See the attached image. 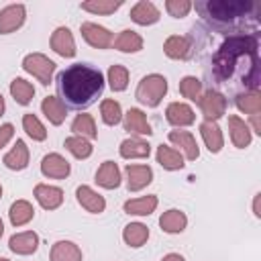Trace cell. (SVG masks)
Here are the masks:
<instances>
[{"label": "cell", "instance_id": "obj_1", "mask_svg": "<svg viewBox=\"0 0 261 261\" xmlns=\"http://www.w3.org/2000/svg\"><path fill=\"white\" fill-rule=\"evenodd\" d=\"M259 41L255 35H230L212 55V75L228 84L239 80L245 90H259Z\"/></svg>", "mask_w": 261, "mask_h": 261}, {"label": "cell", "instance_id": "obj_2", "mask_svg": "<svg viewBox=\"0 0 261 261\" xmlns=\"http://www.w3.org/2000/svg\"><path fill=\"white\" fill-rule=\"evenodd\" d=\"M104 90V75L98 67L88 63H73L57 75L59 100L65 108L82 110L96 102Z\"/></svg>", "mask_w": 261, "mask_h": 261}, {"label": "cell", "instance_id": "obj_3", "mask_svg": "<svg viewBox=\"0 0 261 261\" xmlns=\"http://www.w3.org/2000/svg\"><path fill=\"white\" fill-rule=\"evenodd\" d=\"M192 8H196L214 29H226L247 16H253L255 4L251 0H202L192 4Z\"/></svg>", "mask_w": 261, "mask_h": 261}, {"label": "cell", "instance_id": "obj_4", "mask_svg": "<svg viewBox=\"0 0 261 261\" xmlns=\"http://www.w3.org/2000/svg\"><path fill=\"white\" fill-rule=\"evenodd\" d=\"M165 94H167V80L161 73H149L141 77L135 90V98L147 108H157L165 98Z\"/></svg>", "mask_w": 261, "mask_h": 261}, {"label": "cell", "instance_id": "obj_5", "mask_svg": "<svg viewBox=\"0 0 261 261\" xmlns=\"http://www.w3.org/2000/svg\"><path fill=\"white\" fill-rule=\"evenodd\" d=\"M22 69L27 73H31L33 77H37L43 86H49L53 82V73L57 69V63L43 53H29L22 59Z\"/></svg>", "mask_w": 261, "mask_h": 261}, {"label": "cell", "instance_id": "obj_6", "mask_svg": "<svg viewBox=\"0 0 261 261\" xmlns=\"http://www.w3.org/2000/svg\"><path fill=\"white\" fill-rule=\"evenodd\" d=\"M198 106H200V112L204 116V120H210V122H216L218 118H222L226 114V106H228V100L222 92L218 90H206L200 100H198Z\"/></svg>", "mask_w": 261, "mask_h": 261}, {"label": "cell", "instance_id": "obj_7", "mask_svg": "<svg viewBox=\"0 0 261 261\" xmlns=\"http://www.w3.org/2000/svg\"><path fill=\"white\" fill-rule=\"evenodd\" d=\"M80 33H82L84 41L94 49H108L112 45V41H114V35L106 27H102L98 22H82L80 24Z\"/></svg>", "mask_w": 261, "mask_h": 261}, {"label": "cell", "instance_id": "obj_8", "mask_svg": "<svg viewBox=\"0 0 261 261\" xmlns=\"http://www.w3.org/2000/svg\"><path fill=\"white\" fill-rule=\"evenodd\" d=\"M41 173L49 179H65L71 173V165L61 153H47L41 159Z\"/></svg>", "mask_w": 261, "mask_h": 261}, {"label": "cell", "instance_id": "obj_9", "mask_svg": "<svg viewBox=\"0 0 261 261\" xmlns=\"http://www.w3.org/2000/svg\"><path fill=\"white\" fill-rule=\"evenodd\" d=\"M126 173V190L128 192H141L153 181V169L145 163H128L124 167Z\"/></svg>", "mask_w": 261, "mask_h": 261}, {"label": "cell", "instance_id": "obj_10", "mask_svg": "<svg viewBox=\"0 0 261 261\" xmlns=\"http://www.w3.org/2000/svg\"><path fill=\"white\" fill-rule=\"evenodd\" d=\"M27 8L24 4H8L0 10V35H10L24 24Z\"/></svg>", "mask_w": 261, "mask_h": 261}, {"label": "cell", "instance_id": "obj_11", "mask_svg": "<svg viewBox=\"0 0 261 261\" xmlns=\"http://www.w3.org/2000/svg\"><path fill=\"white\" fill-rule=\"evenodd\" d=\"M167 139H169V143L173 147H177L184 153V159L196 161L200 157V147L196 143V137L190 130H169Z\"/></svg>", "mask_w": 261, "mask_h": 261}, {"label": "cell", "instance_id": "obj_12", "mask_svg": "<svg viewBox=\"0 0 261 261\" xmlns=\"http://www.w3.org/2000/svg\"><path fill=\"white\" fill-rule=\"evenodd\" d=\"M165 120H167L171 126H177V128L190 126V124L196 122V112H194V108H192L190 104H186V102H171V104H167V108H165Z\"/></svg>", "mask_w": 261, "mask_h": 261}, {"label": "cell", "instance_id": "obj_13", "mask_svg": "<svg viewBox=\"0 0 261 261\" xmlns=\"http://www.w3.org/2000/svg\"><path fill=\"white\" fill-rule=\"evenodd\" d=\"M122 124H124V130H128L130 135L135 137H151L153 130H151V124L147 120V114L141 110V108H128L124 114H122Z\"/></svg>", "mask_w": 261, "mask_h": 261}, {"label": "cell", "instance_id": "obj_14", "mask_svg": "<svg viewBox=\"0 0 261 261\" xmlns=\"http://www.w3.org/2000/svg\"><path fill=\"white\" fill-rule=\"evenodd\" d=\"M33 196L41 204V208H45V210H57L63 204V190L57 186L37 184L33 190Z\"/></svg>", "mask_w": 261, "mask_h": 261}, {"label": "cell", "instance_id": "obj_15", "mask_svg": "<svg viewBox=\"0 0 261 261\" xmlns=\"http://www.w3.org/2000/svg\"><path fill=\"white\" fill-rule=\"evenodd\" d=\"M75 198H77V204L90 212V214H100L106 210V200L102 194H98L96 190H92L90 186H77L75 190Z\"/></svg>", "mask_w": 261, "mask_h": 261}, {"label": "cell", "instance_id": "obj_16", "mask_svg": "<svg viewBox=\"0 0 261 261\" xmlns=\"http://www.w3.org/2000/svg\"><path fill=\"white\" fill-rule=\"evenodd\" d=\"M8 249L16 255H33L39 249V234L35 230L14 232L8 239Z\"/></svg>", "mask_w": 261, "mask_h": 261}, {"label": "cell", "instance_id": "obj_17", "mask_svg": "<svg viewBox=\"0 0 261 261\" xmlns=\"http://www.w3.org/2000/svg\"><path fill=\"white\" fill-rule=\"evenodd\" d=\"M51 49L61 55V57H73L75 55V41H73V35L67 27H57L53 33H51Z\"/></svg>", "mask_w": 261, "mask_h": 261}, {"label": "cell", "instance_id": "obj_18", "mask_svg": "<svg viewBox=\"0 0 261 261\" xmlns=\"http://www.w3.org/2000/svg\"><path fill=\"white\" fill-rule=\"evenodd\" d=\"M228 135H230V141H232V145L237 149H245L253 141V133H251L249 124L237 114L228 116Z\"/></svg>", "mask_w": 261, "mask_h": 261}, {"label": "cell", "instance_id": "obj_19", "mask_svg": "<svg viewBox=\"0 0 261 261\" xmlns=\"http://www.w3.org/2000/svg\"><path fill=\"white\" fill-rule=\"evenodd\" d=\"M128 16H130L133 22H137V24H141V27H149V24H155V22L159 20L161 12H159V8H157L153 2H149V0H139V2L130 8Z\"/></svg>", "mask_w": 261, "mask_h": 261}, {"label": "cell", "instance_id": "obj_20", "mask_svg": "<svg viewBox=\"0 0 261 261\" xmlns=\"http://www.w3.org/2000/svg\"><path fill=\"white\" fill-rule=\"evenodd\" d=\"M159 226L167 234H179L188 226V216L179 208H169L159 216Z\"/></svg>", "mask_w": 261, "mask_h": 261}, {"label": "cell", "instance_id": "obj_21", "mask_svg": "<svg viewBox=\"0 0 261 261\" xmlns=\"http://www.w3.org/2000/svg\"><path fill=\"white\" fill-rule=\"evenodd\" d=\"M29 157H31V153H29L27 143H24L22 139H16L14 147L4 155L2 163H4L8 169H12V171H22V169H27V165H29Z\"/></svg>", "mask_w": 261, "mask_h": 261}, {"label": "cell", "instance_id": "obj_22", "mask_svg": "<svg viewBox=\"0 0 261 261\" xmlns=\"http://www.w3.org/2000/svg\"><path fill=\"white\" fill-rule=\"evenodd\" d=\"M200 135H202V141H204V145H206V149L210 153H220L222 151L224 137H222V128L218 126V122L204 120L200 124Z\"/></svg>", "mask_w": 261, "mask_h": 261}, {"label": "cell", "instance_id": "obj_23", "mask_svg": "<svg viewBox=\"0 0 261 261\" xmlns=\"http://www.w3.org/2000/svg\"><path fill=\"white\" fill-rule=\"evenodd\" d=\"M118 153L122 159H145L151 155V145L141 137H128L120 143Z\"/></svg>", "mask_w": 261, "mask_h": 261}, {"label": "cell", "instance_id": "obj_24", "mask_svg": "<svg viewBox=\"0 0 261 261\" xmlns=\"http://www.w3.org/2000/svg\"><path fill=\"white\" fill-rule=\"evenodd\" d=\"M49 261H84V255L73 241H57L51 245Z\"/></svg>", "mask_w": 261, "mask_h": 261}, {"label": "cell", "instance_id": "obj_25", "mask_svg": "<svg viewBox=\"0 0 261 261\" xmlns=\"http://www.w3.org/2000/svg\"><path fill=\"white\" fill-rule=\"evenodd\" d=\"M120 169L114 161H104L96 171V184L104 190H116L120 186Z\"/></svg>", "mask_w": 261, "mask_h": 261}, {"label": "cell", "instance_id": "obj_26", "mask_svg": "<svg viewBox=\"0 0 261 261\" xmlns=\"http://www.w3.org/2000/svg\"><path fill=\"white\" fill-rule=\"evenodd\" d=\"M159 200L155 194H149V196H141V198H133V200H126L122 204V210L126 214H133V216H149L155 212Z\"/></svg>", "mask_w": 261, "mask_h": 261}, {"label": "cell", "instance_id": "obj_27", "mask_svg": "<svg viewBox=\"0 0 261 261\" xmlns=\"http://www.w3.org/2000/svg\"><path fill=\"white\" fill-rule=\"evenodd\" d=\"M190 51H192L190 39L184 37V35H171L163 43V53L169 59H188L190 57Z\"/></svg>", "mask_w": 261, "mask_h": 261}, {"label": "cell", "instance_id": "obj_28", "mask_svg": "<svg viewBox=\"0 0 261 261\" xmlns=\"http://www.w3.org/2000/svg\"><path fill=\"white\" fill-rule=\"evenodd\" d=\"M41 110H43L45 118L51 124H55V126L63 124V120L67 116V108H65V104L57 96H45L43 102H41Z\"/></svg>", "mask_w": 261, "mask_h": 261}, {"label": "cell", "instance_id": "obj_29", "mask_svg": "<svg viewBox=\"0 0 261 261\" xmlns=\"http://www.w3.org/2000/svg\"><path fill=\"white\" fill-rule=\"evenodd\" d=\"M112 45L120 53H139L143 49V37L133 29H124L118 33V37L112 41Z\"/></svg>", "mask_w": 261, "mask_h": 261}, {"label": "cell", "instance_id": "obj_30", "mask_svg": "<svg viewBox=\"0 0 261 261\" xmlns=\"http://www.w3.org/2000/svg\"><path fill=\"white\" fill-rule=\"evenodd\" d=\"M8 218H10V224L12 226H24L29 224L33 218H35V208L29 200H16L10 204V210H8Z\"/></svg>", "mask_w": 261, "mask_h": 261}, {"label": "cell", "instance_id": "obj_31", "mask_svg": "<svg viewBox=\"0 0 261 261\" xmlns=\"http://www.w3.org/2000/svg\"><path fill=\"white\" fill-rule=\"evenodd\" d=\"M155 157H157V163H159L163 169H167V171H177V169H181V167L186 165V163H184V155H181L177 149L167 147V145H159Z\"/></svg>", "mask_w": 261, "mask_h": 261}, {"label": "cell", "instance_id": "obj_32", "mask_svg": "<svg viewBox=\"0 0 261 261\" xmlns=\"http://www.w3.org/2000/svg\"><path fill=\"white\" fill-rule=\"evenodd\" d=\"M234 106L245 114H259L261 112V92L259 90H245L234 96Z\"/></svg>", "mask_w": 261, "mask_h": 261}, {"label": "cell", "instance_id": "obj_33", "mask_svg": "<svg viewBox=\"0 0 261 261\" xmlns=\"http://www.w3.org/2000/svg\"><path fill=\"white\" fill-rule=\"evenodd\" d=\"M147 239H149V226L143 222H128L122 228V241L133 249L143 247L147 243Z\"/></svg>", "mask_w": 261, "mask_h": 261}, {"label": "cell", "instance_id": "obj_34", "mask_svg": "<svg viewBox=\"0 0 261 261\" xmlns=\"http://www.w3.org/2000/svg\"><path fill=\"white\" fill-rule=\"evenodd\" d=\"M10 96L14 98L16 104L27 106V104H31V100L35 96V86L31 82H27L24 77H14L10 82Z\"/></svg>", "mask_w": 261, "mask_h": 261}, {"label": "cell", "instance_id": "obj_35", "mask_svg": "<svg viewBox=\"0 0 261 261\" xmlns=\"http://www.w3.org/2000/svg\"><path fill=\"white\" fill-rule=\"evenodd\" d=\"M71 130H73V135L84 137V139H88V141H92V139L98 137L94 116L88 114V112H80V114L73 118V122H71Z\"/></svg>", "mask_w": 261, "mask_h": 261}, {"label": "cell", "instance_id": "obj_36", "mask_svg": "<svg viewBox=\"0 0 261 261\" xmlns=\"http://www.w3.org/2000/svg\"><path fill=\"white\" fill-rule=\"evenodd\" d=\"M63 147H65L75 159H88V157L92 155V151H94L92 143H90L88 139H84V137H77V135L67 137V139L63 141Z\"/></svg>", "mask_w": 261, "mask_h": 261}, {"label": "cell", "instance_id": "obj_37", "mask_svg": "<svg viewBox=\"0 0 261 261\" xmlns=\"http://www.w3.org/2000/svg\"><path fill=\"white\" fill-rule=\"evenodd\" d=\"M100 116L104 120V124L108 126H114L122 120V108H120V102L112 100V98H106L100 102Z\"/></svg>", "mask_w": 261, "mask_h": 261}, {"label": "cell", "instance_id": "obj_38", "mask_svg": "<svg viewBox=\"0 0 261 261\" xmlns=\"http://www.w3.org/2000/svg\"><path fill=\"white\" fill-rule=\"evenodd\" d=\"M22 128L24 133L33 139V141H45L47 139V128L45 124L39 120V116H35L33 112L22 114Z\"/></svg>", "mask_w": 261, "mask_h": 261}, {"label": "cell", "instance_id": "obj_39", "mask_svg": "<svg viewBox=\"0 0 261 261\" xmlns=\"http://www.w3.org/2000/svg\"><path fill=\"white\" fill-rule=\"evenodd\" d=\"M108 86L112 92H124L128 86V69L124 65H110L108 67Z\"/></svg>", "mask_w": 261, "mask_h": 261}, {"label": "cell", "instance_id": "obj_40", "mask_svg": "<svg viewBox=\"0 0 261 261\" xmlns=\"http://www.w3.org/2000/svg\"><path fill=\"white\" fill-rule=\"evenodd\" d=\"M179 94H181L184 98H188L190 102H196V104H198L200 96L204 94L202 82H200L196 75H186V77H181V80H179Z\"/></svg>", "mask_w": 261, "mask_h": 261}, {"label": "cell", "instance_id": "obj_41", "mask_svg": "<svg viewBox=\"0 0 261 261\" xmlns=\"http://www.w3.org/2000/svg\"><path fill=\"white\" fill-rule=\"evenodd\" d=\"M122 6L120 0H88V2H82L80 8L86 10V12H92V14H112L116 12L118 8Z\"/></svg>", "mask_w": 261, "mask_h": 261}, {"label": "cell", "instance_id": "obj_42", "mask_svg": "<svg viewBox=\"0 0 261 261\" xmlns=\"http://www.w3.org/2000/svg\"><path fill=\"white\" fill-rule=\"evenodd\" d=\"M165 10H167L173 18H184V16H188V12L192 10V2H190V0H167V2H165Z\"/></svg>", "mask_w": 261, "mask_h": 261}, {"label": "cell", "instance_id": "obj_43", "mask_svg": "<svg viewBox=\"0 0 261 261\" xmlns=\"http://www.w3.org/2000/svg\"><path fill=\"white\" fill-rule=\"evenodd\" d=\"M12 137H14V126L10 122L0 124V149H4L12 141Z\"/></svg>", "mask_w": 261, "mask_h": 261}, {"label": "cell", "instance_id": "obj_44", "mask_svg": "<svg viewBox=\"0 0 261 261\" xmlns=\"http://www.w3.org/2000/svg\"><path fill=\"white\" fill-rule=\"evenodd\" d=\"M251 133L255 135H261V122H259V114H251Z\"/></svg>", "mask_w": 261, "mask_h": 261}, {"label": "cell", "instance_id": "obj_45", "mask_svg": "<svg viewBox=\"0 0 261 261\" xmlns=\"http://www.w3.org/2000/svg\"><path fill=\"white\" fill-rule=\"evenodd\" d=\"M259 200H261V194H255V198H253V214H255L257 218H261V210H259Z\"/></svg>", "mask_w": 261, "mask_h": 261}, {"label": "cell", "instance_id": "obj_46", "mask_svg": "<svg viewBox=\"0 0 261 261\" xmlns=\"http://www.w3.org/2000/svg\"><path fill=\"white\" fill-rule=\"evenodd\" d=\"M161 261H186V259H184V255H179V253H167Z\"/></svg>", "mask_w": 261, "mask_h": 261}, {"label": "cell", "instance_id": "obj_47", "mask_svg": "<svg viewBox=\"0 0 261 261\" xmlns=\"http://www.w3.org/2000/svg\"><path fill=\"white\" fill-rule=\"evenodd\" d=\"M4 110H6V104H4V98H2V94H0V116L4 114Z\"/></svg>", "mask_w": 261, "mask_h": 261}, {"label": "cell", "instance_id": "obj_48", "mask_svg": "<svg viewBox=\"0 0 261 261\" xmlns=\"http://www.w3.org/2000/svg\"><path fill=\"white\" fill-rule=\"evenodd\" d=\"M4 234V222H2V218H0V237Z\"/></svg>", "mask_w": 261, "mask_h": 261}, {"label": "cell", "instance_id": "obj_49", "mask_svg": "<svg viewBox=\"0 0 261 261\" xmlns=\"http://www.w3.org/2000/svg\"><path fill=\"white\" fill-rule=\"evenodd\" d=\"M0 261H8V259H6V257H0Z\"/></svg>", "mask_w": 261, "mask_h": 261}, {"label": "cell", "instance_id": "obj_50", "mask_svg": "<svg viewBox=\"0 0 261 261\" xmlns=\"http://www.w3.org/2000/svg\"><path fill=\"white\" fill-rule=\"evenodd\" d=\"M0 198H2V186H0Z\"/></svg>", "mask_w": 261, "mask_h": 261}]
</instances>
